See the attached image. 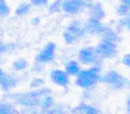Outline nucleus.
<instances>
[{
	"mask_svg": "<svg viewBox=\"0 0 130 114\" xmlns=\"http://www.w3.org/2000/svg\"><path fill=\"white\" fill-rule=\"evenodd\" d=\"M99 68L92 67L88 70H80L77 72V79L76 83L81 88H91L99 81Z\"/></svg>",
	"mask_w": 130,
	"mask_h": 114,
	"instance_id": "nucleus-1",
	"label": "nucleus"
},
{
	"mask_svg": "<svg viewBox=\"0 0 130 114\" xmlns=\"http://www.w3.org/2000/svg\"><path fill=\"white\" fill-rule=\"evenodd\" d=\"M98 57H99V54H98V52H96L95 47H85V49L80 50V53H78L80 63L85 64V65H90V64L96 63Z\"/></svg>",
	"mask_w": 130,
	"mask_h": 114,
	"instance_id": "nucleus-2",
	"label": "nucleus"
},
{
	"mask_svg": "<svg viewBox=\"0 0 130 114\" xmlns=\"http://www.w3.org/2000/svg\"><path fill=\"white\" fill-rule=\"evenodd\" d=\"M98 52L99 57H105V58H112L116 54V43L110 40H102L99 43L98 47H95Z\"/></svg>",
	"mask_w": 130,
	"mask_h": 114,
	"instance_id": "nucleus-3",
	"label": "nucleus"
},
{
	"mask_svg": "<svg viewBox=\"0 0 130 114\" xmlns=\"http://www.w3.org/2000/svg\"><path fill=\"white\" fill-rule=\"evenodd\" d=\"M85 7L84 0H64L62 3V10L69 14H78L83 8Z\"/></svg>",
	"mask_w": 130,
	"mask_h": 114,
	"instance_id": "nucleus-4",
	"label": "nucleus"
},
{
	"mask_svg": "<svg viewBox=\"0 0 130 114\" xmlns=\"http://www.w3.org/2000/svg\"><path fill=\"white\" fill-rule=\"evenodd\" d=\"M83 33H84V28L78 27V24H73L64 32V40L67 43H74V42H77L81 38Z\"/></svg>",
	"mask_w": 130,
	"mask_h": 114,
	"instance_id": "nucleus-5",
	"label": "nucleus"
},
{
	"mask_svg": "<svg viewBox=\"0 0 130 114\" xmlns=\"http://www.w3.org/2000/svg\"><path fill=\"white\" fill-rule=\"evenodd\" d=\"M99 81H102L105 83H109V85L115 86V88H122L124 85V78L122 75H119L116 71H109L102 78H99Z\"/></svg>",
	"mask_w": 130,
	"mask_h": 114,
	"instance_id": "nucleus-6",
	"label": "nucleus"
},
{
	"mask_svg": "<svg viewBox=\"0 0 130 114\" xmlns=\"http://www.w3.org/2000/svg\"><path fill=\"white\" fill-rule=\"evenodd\" d=\"M55 50H56V44H55L53 42H49V43L41 50V53H38L37 61L38 63H49L55 56Z\"/></svg>",
	"mask_w": 130,
	"mask_h": 114,
	"instance_id": "nucleus-7",
	"label": "nucleus"
},
{
	"mask_svg": "<svg viewBox=\"0 0 130 114\" xmlns=\"http://www.w3.org/2000/svg\"><path fill=\"white\" fill-rule=\"evenodd\" d=\"M51 79L53 81L56 85L60 86H67L69 85V75L63 70H53L51 72Z\"/></svg>",
	"mask_w": 130,
	"mask_h": 114,
	"instance_id": "nucleus-8",
	"label": "nucleus"
},
{
	"mask_svg": "<svg viewBox=\"0 0 130 114\" xmlns=\"http://www.w3.org/2000/svg\"><path fill=\"white\" fill-rule=\"evenodd\" d=\"M102 24H101V21L99 19H94V18H91L90 21H88V24L84 27V31H87V32H90V33H99L102 31Z\"/></svg>",
	"mask_w": 130,
	"mask_h": 114,
	"instance_id": "nucleus-9",
	"label": "nucleus"
},
{
	"mask_svg": "<svg viewBox=\"0 0 130 114\" xmlns=\"http://www.w3.org/2000/svg\"><path fill=\"white\" fill-rule=\"evenodd\" d=\"M15 83H17V79L13 77H9V75H4V74L0 77V85H2V88L4 90H9V89L14 88Z\"/></svg>",
	"mask_w": 130,
	"mask_h": 114,
	"instance_id": "nucleus-10",
	"label": "nucleus"
},
{
	"mask_svg": "<svg viewBox=\"0 0 130 114\" xmlns=\"http://www.w3.org/2000/svg\"><path fill=\"white\" fill-rule=\"evenodd\" d=\"M104 15H105V11H104V8H102V6L98 4V3H95V4L91 7V18L99 19V21H101V19L104 18Z\"/></svg>",
	"mask_w": 130,
	"mask_h": 114,
	"instance_id": "nucleus-11",
	"label": "nucleus"
},
{
	"mask_svg": "<svg viewBox=\"0 0 130 114\" xmlns=\"http://www.w3.org/2000/svg\"><path fill=\"white\" fill-rule=\"evenodd\" d=\"M80 70L81 68H80V64L77 63V61H70V63H67L64 71L67 72V75L70 77V75H77V72H78Z\"/></svg>",
	"mask_w": 130,
	"mask_h": 114,
	"instance_id": "nucleus-12",
	"label": "nucleus"
},
{
	"mask_svg": "<svg viewBox=\"0 0 130 114\" xmlns=\"http://www.w3.org/2000/svg\"><path fill=\"white\" fill-rule=\"evenodd\" d=\"M99 33H102L104 40H110V42H115L116 40V33L113 32L110 28H102V31Z\"/></svg>",
	"mask_w": 130,
	"mask_h": 114,
	"instance_id": "nucleus-13",
	"label": "nucleus"
},
{
	"mask_svg": "<svg viewBox=\"0 0 130 114\" xmlns=\"http://www.w3.org/2000/svg\"><path fill=\"white\" fill-rule=\"evenodd\" d=\"M74 111H76V113H91V114L96 113L95 108L90 107V106H85V104H80L77 108H74Z\"/></svg>",
	"mask_w": 130,
	"mask_h": 114,
	"instance_id": "nucleus-14",
	"label": "nucleus"
},
{
	"mask_svg": "<svg viewBox=\"0 0 130 114\" xmlns=\"http://www.w3.org/2000/svg\"><path fill=\"white\" fill-rule=\"evenodd\" d=\"M10 14V8L4 0H0V17H6Z\"/></svg>",
	"mask_w": 130,
	"mask_h": 114,
	"instance_id": "nucleus-15",
	"label": "nucleus"
},
{
	"mask_svg": "<svg viewBox=\"0 0 130 114\" xmlns=\"http://www.w3.org/2000/svg\"><path fill=\"white\" fill-rule=\"evenodd\" d=\"M0 113H15V108L13 107V106L7 104V103H0Z\"/></svg>",
	"mask_w": 130,
	"mask_h": 114,
	"instance_id": "nucleus-16",
	"label": "nucleus"
},
{
	"mask_svg": "<svg viewBox=\"0 0 130 114\" xmlns=\"http://www.w3.org/2000/svg\"><path fill=\"white\" fill-rule=\"evenodd\" d=\"M29 10V4L28 3H23V4H20L17 7V10H15V13H17V15H24V14H27Z\"/></svg>",
	"mask_w": 130,
	"mask_h": 114,
	"instance_id": "nucleus-17",
	"label": "nucleus"
},
{
	"mask_svg": "<svg viewBox=\"0 0 130 114\" xmlns=\"http://www.w3.org/2000/svg\"><path fill=\"white\" fill-rule=\"evenodd\" d=\"M129 6L130 4H123V3H122L118 8V13L120 14V15H127V14H129Z\"/></svg>",
	"mask_w": 130,
	"mask_h": 114,
	"instance_id": "nucleus-18",
	"label": "nucleus"
},
{
	"mask_svg": "<svg viewBox=\"0 0 130 114\" xmlns=\"http://www.w3.org/2000/svg\"><path fill=\"white\" fill-rule=\"evenodd\" d=\"M27 67V61L23 60V58H20L18 61H15L14 63V68L15 70H24Z\"/></svg>",
	"mask_w": 130,
	"mask_h": 114,
	"instance_id": "nucleus-19",
	"label": "nucleus"
},
{
	"mask_svg": "<svg viewBox=\"0 0 130 114\" xmlns=\"http://www.w3.org/2000/svg\"><path fill=\"white\" fill-rule=\"evenodd\" d=\"M31 3H34L37 6H45L48 3V0H31Z\"/></svg>",
	"mask_w": 130,
	"mask_h": 114,
	"instance_id": "nucleus-20",
	"label": "nucleus"
},
{
	"mask_svg": "<svg viewBox=\"0 0 130 114\" xmlns=\"http://www.w3.org/2000/svg\"><path fill=\"white\" fill-rule=\"evenodd\" d=\"M123 63L126 64L127 67L130 65V61H129V54H126V56H124V57H123Z\"/></svg>",
	"mask_w": 130,
	"mask_h": 114,
	"instance_id": "nucleus-21",
	"label": "nucleus"
},
{
	"mask_svg": "<svg viewBox=\"0 0 130 114\" xmlns=\"http://www.w3.org/2000/svg\"><path fill=\"white\" fill-rule=\"evenodd\" d=\"M123 4H130V0H120Z\"/></svg>",
	"mask_w": 130,
	"mask_h": 114,
	"instance_id": "nucleus-22",
	"label": "nucleus"
},
{
	"mask_svg": "<svg viewBox=\"0 0 130 114\" xmlns=\"http://www.w3.org/2000/svg\"><path fill=\"white\" fill-rule=\"evenodd\" d=\"M3 74H4V72H3V70L0 68V77H2V75H3Z\"/></svg>",
	"mask_w": 130,
	"mask_h": 114,
	"instance_id": "nucleus-23",
	"label": "nucleus"
}]
</instances>
